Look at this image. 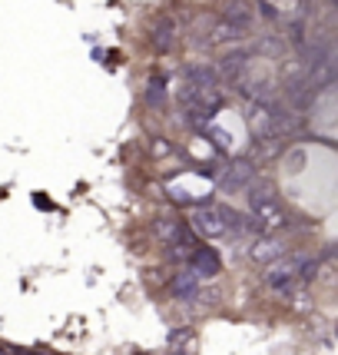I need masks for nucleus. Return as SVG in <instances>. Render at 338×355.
<instances>
[{"label": "nucleus", "mask_w": 338, "mask_h": 355, "mask_svg": "<svg viewBox=\"0 0 338 355\" xmlns=\"http://www.w3.org/2000/svg\"><path fill=\"white\" fill-rule=\"evenodd\" d=\"M302 259H305V256H289V252H285V256H278V259H272V263H265V272H262L265 286L276 289L278 295H289L295 289V282H299Z\"/></svg>", "instance_id": "2"}, {"label": "nucleus", "mask_w": 338, "mask_h": 355, "mask_svg": "<svg viewBox=\"0 0 338 355\" xmlns=\"http://www.w3.org/2000/svg\"><path fill=\"white\" fill-rule=\"evenodd\" d=\"M202 279L189 269V266H183L176 276H172V293H176V299H183V302H189V299H196V293H199Z\"/></svg>", "instance_id": "10"}, {"label": "nucleus", "mask_w": 338, "mask_h": 355, "mask_svg": "<svg viewBox=\"0 0 338 355\" xmlns=\"http://www.w3.org/2000/svg\"><path fill=\"white\" fill-rule=\"evenodd\" d=\"M252 180H256V163H252V159H235L229 166H222L219 186H222L226 193H239V189H246Z\"/></svg>", "instance_id": "5"}, {"label": "nucleus", "mask_w": 338, "mask_h": 355, "mask_svg": "<svg viewBox=\"0 0 338 355\" xmlns=\"http://www.w3.org/2000/svg\"><path fill=\"white\" fill-rule=\"evenodd\" d=\"M186 83H199V87H219V77H215V67H206V63H189L183 70Z\"/></svg>", "instance_id": "12"}, {"label": "nucleus", "mask_w": 338, "mask_h": 355, "mask_svg": "<svg viewBox=\"0 0 338 355\" xmlns=\"http://www.w3.org/2000/svg\"><path fill=\"white\" fill-rule=\"evenodd\" d=\"M242 37H246V31H239L235 24L222 20V17H215L213 27H209V33H206V46H213V44H235V40H242Z\"/></svg>", "instance_id": "9"}, {"label": "nucleus", "mask_w": 338, "mask_h": 355, "mask_svg": "<svg viewBox=\"0 0 338 355\" xmlns=\"http://www.w3.org/2000/svg\"><path fill=\"white\" fill-rule=\"evenodd\" d=\"M189 223V230L199 232V236H206V239H219V236H226V223H222V216H219V206H193V216L186 219Z\"/></svg>", "instance_id": "3"}, {"label": "nucleus", "mask_w": 338, "mask_h": 355, "mask_svg": "<svg viewBox=\"0 0 338 355\" xmlns=\"http://www.w3.org/2000/svg\"><path fill=\"white\" fill-rule=\"evenodd\" d=\"M186 266L196 272V276L206 282V279H215L219 272H222V263H219V256H215V249L209 246H196L193 252H189V259H186Z\"/></svg>", "instance_id": "6"}, {"label": "nucleus", "mask_w": 338, "mask_h": 355, "mask_svg": "<svg viewBox=\"0 0 338 355\" xmlns=\"http://www.w3.org/2000/svg\"><path fill=\"white\" fill-rule=\"evenodd\" d=\"M246 189H249V209H252V216H256L262 232H276V230H285V226H289V213H285V206L278 202L272 186H265V183L259 186L252 180Z\"/></svg>", "instance_id": "1"}, {"label": "nucleus", "mask_w": 338, "mask_h": 355, "mask_svg": "<svg viewBox=\"0 0 338 355\" xmlns=\"http://www.w3.org/2000/svg\"><path fill=\"white\" fill-rule=\"evenodd\" d=\"M249 57H252V53H249L246 46H242V50H229V53H226L222 60L215 63V77H219V80H229V83H232V80L239 77V73L246 70L249 63H252Z\"/></svg>", "instance_id": "7"}, {"label": "nucleus", "mask_w": 338, "mask_h": 355, "mask_svg": "<svg viewBox=\"0 0 338 355\" xmlns=\"http://www.w3.org/2000/svg\"><path fill=\"white\" fill-rule=\"evenodd\" d=\"M150 40H153L156 50H169V46H172V40H176V24H172L169 17L156 20V24H153V33H150Z\"/></svg>", "instance_id": "13"}, {"label": "nucleus", "mask_w": 338, "mask_h": 355, "mask_svg": "<svg viewBox=\"0 0 338 355\" xmlns=\"http://www.w3.org/2000/svg\"><path fill=\"white\" fill-rule=\"evenodd\" d=\"M169 345H172V355H196V336L189 329H179L169 336Z\"/></svg>", "instance_id": "14"}, {"label": "nucleus", "mask_w": 338, "mask_h": 355, "mask_svg": "<svg viewBox=\"0 0 338 355\" xmlns=\"http://www.w3.org/2000/svg\"><path fill=\"white\" fill-rule=\"evenodd\" d=\"M249 256L256 259V263H272V259H278V256H285V243H278V239H272V236H256V243L249 246Z\"/></svg>", "instance_id": "8"}, {"label": "nucleus", "mask_w": 338, "mask_h": 355, "mask_svg": "<svg viewBox=\"0 0 338 355\" xmlns=\"http://www.w3.org/2000/svg\"><path fill=\"white\" fill-rule=\"evenodd\" d=\"M153 236L163 243V246H176V243H196V232L189 230V223H186V219H176V216L153 219Z\"/></svg>", "instance_id": "4"}, {"label": "nucleus", "mask_w": 338, "mask_h": 355, "mask_svg": "<svg viewBox=\"0 0 338 355\" xmlns=\"http://www.w3.org/2000/svg\"><path fill=\"white\" fill-rule=\"evenodd\" d=\"M222 20H229V24H235L239 31H252V20H256V10L249 7L246 0H229L226 3V10H222Z\"/></svg>", "instance_id": "11"}, {"label": "nucleus", "mask_w": 338, "mask_h": 355, "mask_svg": "<svg viewBox=\"0 0 338 355\" xmlns=\"http://www.w3.org/2000/svg\"><path fill=\"white\" fill-rule=\"evenodd\" d=\"M146 103H150V107H166V83H163V80H150V83H146Z\"/></svg>", "instance_id": "15"}]
</instances>
